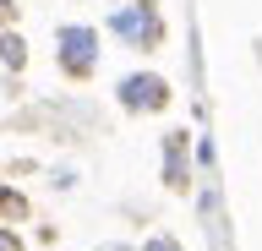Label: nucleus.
<instances>
[{"label":"nucleus","instance_id":"4","mask_svg":"<svg viewBox=\"0 0 262 251\" xmlns=\"http://www.w3.org/2000/svg\"><path fill=\"white\" fill-rule=\"evenodd\" d=\"M164 180L175 186V191H186V131H169V142H164Z\"/></svg>","mask_w":262,"mask_h":251},{"label":"nucleus","instance_id":"9","mask_svg":"<svg viewBox=\"0 0 262 251\" xmlns=\"http://www.w3.org/2000/svg\"><path fill=\"white\" fill-rule=\"evenodd\" d=\"M104 251H131V246H104Z\"/></svg>","mask_w":262,"mask_h":251},{"label":"nucleus","instance_id":"7","mask_svg":"<svg viewBox=\"0 0 262 251\" xmlns=\"http://www.w3.org/2000/svg\"><path fill=\"white\" fill-rule=\"evenodd\" d=\"M16 17V0H0V22H11Z\"/></svg>","mask_w":262,"mask_h":251},{"label":"nucleus","instance_id":"3","mask_svg":"<svg viewBox=\"0 0 262 251\" xmlns=\"http://www.w3.org/2000/svg\"><path fill=\"white\" fill-rule=\"evenodd\" d=\"M115 93H120V109H131V115H153V109H164V104H169V82H164V77H153V71L126 77Z\"/></svg>","mask_w":262,"mask_h":251},{"label":"nucleus","instance_id":"1","mask_svg":"<svg viewBox=\"0 0 262 251\" xmlns=\"http://www.w3.org/2000/svg\"><path fill=\"white\" fill-rule=\"evenodd\" d=\"M110 28L126 38V44H137V50H159V38H164V17H159V6H153V0L115 6V11H110Z\"/></svg>","mask_w":262,"mask_h":251},{"label":"nucleus","instance_id":"6","mask_svg":"<svg viewBox=\"0 0 262 251\" xmlns=\"http://www.w3.org/2000/svg\"><path fill=\"white\" fill-rule=\"evenodd\" d=\"M142 251H180V240H175V235H153Z\"/></svg>","mask_w":262,"mask_h":251},{"label":"nucleus","instance_id":"2","mask_svg":"<svg viewBox=\"0 0 262 251\" xmlns=\"http://www.w3.org/2000/svg\"><path fill=\"white\" fill-rule=\"evenodd\" d=\"M55 44H60V71L66 77H93V66H98V33L93 28H77V22H71V28H60V33H55Z\"/></svg>","mask_w":262,"mask_h":251},{"label":"nucleus","instance_id":"8","mask_svg":"<svg viewBox=\"0 0 262 251\" xmlns=\"http://www.w3.org/2000/svg\"><path fill=\"white\" fill-rule=\"evenodd\" d=\"M0 251H16V235H0Z\"/></svg>","mask_w":262,"mask_h":251},{"label":"nucleus","instance_id":"5","mask_svg":"<svg viewBox=\"0 0 262 251\" xmlns=\"http://www.w3.org/2000/svg\"><path fill=\"white\" fill-rule=\"evenodd\" d=\"M0 60H6V66H22V60H28V44H22V38H16V33H0Z\"/></svg>","mask_w":262,"mask_h":251}]
</instances>
